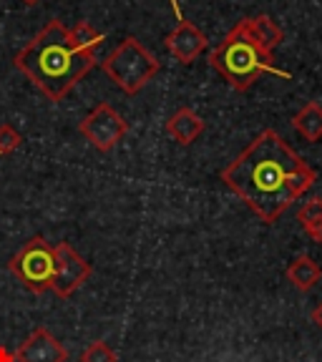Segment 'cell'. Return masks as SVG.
Masks as SVG:
<instances>
[{"label":"cell","instance_id":"6da1fadb","mask_svg":"<svg viewBox=\"0 0 322 362\" xmlns=\"http://www.w3.org/2000/svg\"><path fill=\"white\" fill-rule=\"evenodd\" d=\"M317 174L275 129H265L232 164L222 181L265 224H275L292 202L307 194Z\"/></svg>","mask_w":322,"mask_h":362},{"label":"cell","instance_id":"7a4b0ae2","mask_svg":"<svg viewBox=\"0 0 322 362\" xmlns=\"http://www.w3.org/2000/svg\"><path fill=\"white\" fill-rule=\"evenodd\" d=\"M13 66L28 76L48 101L58 103L96 66V53L76 48L66 25L61 21H48L45 28L16 53Z\"/></svg>","mask_w":322,"mask_h":362},{"label":"cell","instance_id":"3957f363","mask_svg":"<svg viewBox=\"0 0 322 362\" xmlns=\"http://www.w3.org/2000/svg\"><path fill=\"white\" fill-rule=\"evenodd\" d=\"M209 63L234 90L252 88V86L260 81V76H265V74L289 78L287 71H280V68L275 66L272 53L262 51L260 45L255 43V38L249 33L247 18H242V21L224 35V40L209 53Z\"/></svg>","mask_w":322,"mask_h":362},{"label":"cell","instance_id":"277c9868","mask_svg":"<svg viewBox=\"0 0 322 362\" xmlns=\"http://www.w3.org/2000/svg\"><path fill=\"white\" fill-rule=\"evenodd\" d=\"M101 68L124 93L134 96L159 74V61L149 53L146 45H142V40L129 35L103 58Z\"/></svg>","mask_w":322,"mask_h":362},{"label":"cell","instance_id":"5b68a950","mask_svg":"<svg viewBox=\"0 0 322 362\" xmlns=\"http://www.w3.org/2000/svg\"><path fill=\"white\" fill-rule=\"evenodd\" d=\"M13 277L30 289L33 294H43L53 287L56 272V247L45 237H33L18 249L8 262Z\"/></svg>","mask_w":322,"mask_h":362},{"label":"cell","instance_id":"8992f818","mask_svg":"<svg viewBox=\"0 0 322 362\" xmlns=\"http://www.w3.org/2000/svg\"><path fill=\"white\" fill-rule=\"evenodd\" d=\"M79 131L96 151L106 153L129 134V121L111 103H98L79 124Z\"/></svg>","mask_w":322,"mask_h":362},{"label":"cell","instance_id":"52a82bcc","mask_svg":"<svg viewBox=\"0 0 322 362\" xmlns=\"http://www.w3.org/2000/svg\"><path fill=\"white\" fill-rule=\"evenodd\" d=\"M91 277V264L71 244H56V272H53V292L58 297H71Z\"/></svg>","mask_w":322,"mask_h":362},{"label":"cell","instance_id":"ba28073f","mask_svg":"<svg viewBox=\"0 0 322 362\" xmlns=\"http://www.w3.org/2000/svg\"><path fill=\"white\" fill-rule=\"evenodd\" d=\"M164 43H166V51H169L179 63H194L204 51H207L209 40H207V35H204L192 21L181 18V21L176 23V28L166 35Z\"/></svg>","mask_w":322,"mask_h":362},{"label":"cell","instance_id":"9c48e42d","mask_svg":"<svg viewBox=\"0 0 322 362\" xmlns=\"http://www.w3.org/2000/svg\"><path fill=\"white\" fill-rule=\"evenodd\" d=\"M18 362H66L68 350L45 327H35L16 352Z\"/></svg>","mask_w":322,"mask_h":362},{"label":"cell","instance_id":"30bf717a","mask_svg":"<svg viewBox=\"0 0 322 362\" xmlns=\"http://www.w3.org/2000/svg\"><path fill=\"white\" fill-rule=\"evenodd\" d=\"M166 134H169L176 144H181V146H192L199 136L204 134V121L197 111L184 106L169 116V121H166Z\"/></svg>","mask_w":322,"mask_h":362},{"label":"cell","instance_id":"8fae6325","mask_svg":"<svg viewBox=\"0 0 322 362\" xmlns=\"http://www.w3.org/2000/svg\"><path fill=\"white\" fill-rule=\"evenodd\" d=\"M284 274H287V279L292 282V287H297L300 292H310V289L322 279L320 264L307 255H300L297 259L289 262V267H287Z\"/></svg>","mask_w":322,"mask_h":362},{"label":"cell","instance_id":"7c38bea8","mask_svg":"<svg viewBox=\"0 0 322 362\" xmlns=\"http://www.w3.org/2000/svg\"><path fill=\"white\" fill-rule=\"evenodd\" d=\"M294 131L305 139V141H320L322 139V106L315 101H307L292 119Z\"/></svg>","mask_w":322,"mask_h":362},{"label":"cell","instance_id":"4fadbf2b","mask_svg":"<svg viewBox=\"0 0 322 362\" xmlns=\"http://www.w3.org/2000/svg\"><path fill=\"white\" fill-rule=\"evenodd\" d=\"M247 25H249V33H252V38H255V43L267 53L275 51V48H277V45L282 43V38H284L282 28H280L277 23L272 21L270 16L247 18Z\"/></svg>","mask_w":322,"mask_h":362},{"label":"cell","instance_id":"5bb4252c","mask_svg":"<svg viewBox=\"0 0 322 362\" xmlns=\"http://www.w3.org/2000/svg\"><path fill=\"white\" fill-rule=\"evenodd\" d=\"M297 221L312 242L322 244V197H312L297 211Z\"/></svg>","mask_w":322,"mask_h":362},{"label":"cell","instance_id":"9a60e30c","mask_svg":"<svg viewBox=\"0 0 322 362\" xmlns=\"http://www.w3.org/2000/svg\"><path fill=\"white\" fill-rule=\"evenodd\" d=\"M68 33H71V40H74L76 48H81V51H88V53H93L98 45L106 40V35L98 33V30L93 28L88 21H79L74 28H68Z\"/></svg>","mask_w":322,"mask_h":362},{"label":"cell","instance_id":"2e32d148","mask_svg":"<svg viewBox=\"0 0 322 362\" xmlns=\"http://www.w3.org/2000/svg\"><path fill=\"white\" fill-rule=\"evenodd\" d=\"M81 362H119V355L113 352V347L103 339H93L84 352H81Z\"/></svg>","mask_w":322,"mask_h":362},{"label":"cell","instance_id":"e0dca14e","mask_svg":"<svg viewBox=\"0 0 322 362\" xmlns=\"http://www.w3.org/2000/svg\"><path fill=\"white\" fill-rule=\"evenodd\" d=\"M23 144V136L21 131L16 129L13 124H3L0 126V156H8L13 153L18 146Z\"/></svg>","mask_w":322,"mask_h":362},{"label":"cell","instance_id":"ac0fdd59","mask_svg":"<svg viewBox=\"0 0 322 362\" xmlns=\"http://www.w3.org/2000/svg\"><path fill=\"white\" fill-rule=\"evenodd\" d=\"M0 362H18L16 352H11L8 347H0Z\"/></svg>","mask_w":322,"mask_h":362},{"label":"cell","instance_id":"d6986e66","mask_svg":"<svg viewBox=\"0 0 322 362\" xmlns=\"http://www.w3.org/2000/svg\"><path fill=\"white\" fill-rule=\"evenodd\" d=\"M312 322H315L317 327L322 329V302H320V305L315 307V310H312Z\"/></svg>","mask_w":322,"mask_h":362},{"label":"cell","instance_id":"ffe728a7","mask_svg":"<svg viewBox=\"0 0 322 362\" xmlns=\"http://www.w3.org/2000/svg\"><path fill=\"white\" fill-rule=\"evenodd\" d=\"M169 3H171V11H174L176 21H181V18H184V16H181V8H179V3H176V0H169Z\"/></svg>","mask_w":322,"mask_h":362},{"label":"cell","instance_id":"44dd1931","mask_svg":"<svg viewBox=\"0 0 322 362\" xmlns=\"http://www.w3.org/2000/svg\"><path fill=\"white\" fill-rule=\"evenodd\" d=\"M21 3H23V6H38L40 0H21Z\"/></svg>","mask_w":322,"mask_h":362}]
</instances>
